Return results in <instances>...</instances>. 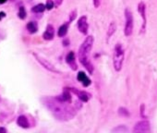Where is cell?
I'll use <instances>...</instances> for the list:
<instances>
[{"mask_svg":"<svg viewBox=\"0 0 157 133\" xmlns=\"http://www.w3.org/2000/svg\"><path fill=\"white\" fill-rule=\"evenodd\" d=\"M42 101L53 116L60 121L71 120L76 116V108L69 103L62 101L58 96L44 97Z\"/></svg>","mask_w":157,"mask_h":133,"instance_id":"6da1fadb","label":"cell"},{"mask_svg":"<svg viewBox=\"0 0 157 133\" xmlns=\"http://www.w3.org/2000/svg\"><path fill=\"white\" fill-rule=\"evenodd\" d=\"M93 45H94V37L88 36V37H86V39L81 45L80 49H78V59H80V62L85 66V69L91 74L94 71V66L89 60L88 55L91 52Z\"/></svg>","mask_w":157,"mask_h":133,"instance_id":"7a4b0ae2","label":"cell"},{"mask_svg":"<svg viewBox=\"0 0 157 133\" xmlns=\"http://www.w3.org/2000/svg\"><path fill=\"white\" fill-rule=\"evenodd\" d=\"M124 61V50L120 44H117L115 47L114 55H113V64L114 68L117 71H119L122 68Z\"/></svg>","mask_w":157,"mask_h":133,"instance_id":"3957f363","label":"cell"},{"mask_svg":"<svg viewBox=\"0 0 157 133\" xmlns=\"http://www.w3.org/2000/svg\"><path fill=\"white\" fill-rule=\"evenodd\" d=\"M125 16H126V25H125L124 33L126 36H130L133 32V16L131 11H129V10L128 9H126L125 10Z\"/></svg>","mask_w":157,"mask_h":133,"instance_id":"277c9868","label":"cell"},{"mask_svg":"<svg viewBox=\"0 0 157 133\" xmlns=\"http://www.w3.org/2000/svg\"><path fill=\"white\" fill-rule=\"evenodd\" d=\"M33 55H34V57L36 58V60L44 66V69H46L47 70H49V71H51V72H54V73H59V70L56 68V66H55L53 64H51L49 61H47L45 58L40 56L39 55H37V54H35V53H33Z\"/></svg>","mask_w":157,"mask_h":133,"instance_id":"5b68a950","label":"cell"},{"mask_svg":"<svg viewBox=\"0 0 157 133\" xmlns=\"http://www.w3.org/2000/svg\"><path fill=\"white\" fill-rule=\"evenodd\" d=\"M150 131H151V127L149 121L147 120H142L138 122L133 128V132L135 133H148Z\"/></svg>","mask_w":157,"mask_h":133,"instance_id":"8992f818","label":"cell"},{"mask_svg":"<svg viewBox=\"0 0 157 133\" xmlns=\"http://www.w3.org/2000/svg\"><path fill=\"white\" fill-rule=\"evenodd\" d=\"M78 28L80 30V32L83 34H87L88 32V28H89V25H88V22H87V17L86 16H82L80 18L78 21Z\"/></svg>","mask_w":157,"mask_h":133,"instance_id":"52a82bcc","label":"cell"},{"mask_svg":"<svg viewBox=\"0 0 157 133\" xmlns=\"http://www.w3.org/2000/svg\"><path fill=\"white\" fill-rule=\"evenodd\" d=\"M71 92H73L74 93H76L77 95H78V99H80L82 102H88L89 101V99L91 98V95H90V93H86V92H81V91H78V90H76V89H73V88H70L69 89Z\"/></svg>","mask_w":157,"mask_h":133,"instance_id":"ba28073f","label":"cell"},{"mask_svg":"<svg viewBox=\"0 0 157 133\" xmlns=\"http://www.w3.org/2000/svg\"><path fill=\"white\" fill-rule=\"evenodd\" d=\"M77 79H78V82L82 83V85H83L84 87H88V86L91 85V83H92L91 80L87 77V75H86L83 71H80V72L78 73Z\"/></svg>","mask_w":157,"mask_h":133,"instance_id":"9c48e42d","label":"cell"},{"mask_svg":"<svg viewBox=\"0 0 157 133\" xmlns=\"http://www.w3.org/2000/svg\"><path fill=\"white\" fill-rule=\"evenodd\" d=\"M54 35H55V30H54V27H53L51 24H48V25H47V27H46L45 32H44V34H43V37H44V40H48V41H50V40H53Z\"/></svg>","mask_w":157,"mask_h":133,"instance_id":"30bf717a","label":"cell"},{"mask_svg":"<svg viewBox=\"0 0 157 133\" xmlns=\"http://www.w3.org/2000/svg\"><path fill=\"white\" fill-rule=\"evenodd\" d=\"M66 61L67 63H68L70 66L72 70H77V65L75 63V54L71 51L69 52L67 55V57H66Z\"/></svg>","mask_w":157,"mask_h":133,"instance_id":"8fae6325","label":"cell"},{"mask_svg":"<svg viewBox=\"0 0 157 133\" xmlns=\"http://www.w3.org/2000/svg\"><path fill=\"white\" fill-rule=\"evenodd\" d=\"M17 124L23 128H28L30 127V123L28 118L25 116H20L17 119Z\"/></svg>","mask_w":157,"mask_h":133,"instance_id":"7c38bea8","label":"cell"},{"mask_svg":"<svg viewBox=\"0 0 157 133\" xmlns=\"http://www.w3.org/2000/svg\"><path fill=\"white\" fill-rule=\"evenodd\" d=\"M62 101L67 102V103H70L71 102V94H70V90L68 88H65L62 95L58 96Z\"/></svg>","mask_w":157,"mask_h":133,"instance_id":"4fadbf2b","label":"cell"},{"mask_svg":"<svg viewBox=\"0 0 157 133\" xmlns=\"http://www.w3.org/2000/svg\"><path fill=\"white\" fill-rule=\"evenodd\" d=\"M139 12L140 13L141 17H142V21H143V24H142V31H144V27L146 25V17H145V5L143 3H140L139 8H138Z\"/></svg>","mask_w":157,"mask_h":133,"instance_id":"5bb4252c","label":"cell"},{"mask_svg":"<svg viewBox=\"0 0 157 133\" xmlns=\"http://www.w3.org/2000/svg\"><path fill=\"white\" fill-rule=\"evenodd\" d=\"M67 30H68V23H65L63 25H61L58 29V32H57V35L59 37H64L66 36L67 32Z\"/></svg>","mask_w":157,"mask_h":133,"instance_id":"9a60e30c","label":"cell"},{"mask_svg":"<svg viewBox=\"0 0 157 133\" xmlns=\"http://www.w3.org/2000/svg\"><path fill=\"white\" fill-rule=\"evenodd\" d=\"M27 30L30 33H35L38 30V25L35 21H30L27 24Z\"/></svg>","mask_w":157,"mask_h":133,"instance_id":"2e32d148","label":"cell"},{"mask_svg":"<svg viewBox=\"0 0 157 133\" xmlns=\"http://www.w3.org/2000/svg\"><path fill=\"white\" fill-rule=\"evenodd\" d=\"M116 30H117V25H116V23H115L114 21H112V22L110 23L109 27H108V31H107V38L111 37V36L115 33Z\"/></svg>","mask_w":157,"mask_h":133,"instance_id":"e0dca14e","label":"cell"},{"mask_svg":"<svg viewBox=\"0 0 157 133\" xmlns=\"http://www.w3.org/2000/svg\"><path fill=\"white\" fill-rule=\"evenodd\" d=\"M34 13H42L45 10V6L44 4H38L34 6L32 10Z\"/></svg>","mask_w":157,"mask_h":133,"instance_id":"ac0fdd59","label":"cell"},{"mask_svg":"<svg viewBox=\"0 0 157 133\" xmlns=\"http://www.w3.org/2000/svg\"><path fill=\"white\" fill-rule=\"evenodd\" d=\"M18 16H19V18H20V19H21V20H25V19H26V17H27V13H26V10H25L24 7H20Z\"/></svg>","mask_w":157,"mask_h":133,"instance_id":"d6986e66","label":"cell"},{"mask_svg":"<svg viewBox=\"0 0 157 133\" xmlns=\"http://www.w3.org/2000/svg\"><path fill=\"white\" fill-rule=\"evenodd\" d=\"M112 131L113 132H120V133H124V132H128V129L123 125H121V126H118V127H115L114 129H112Z\"/></svg>","mask_w":157,"mask_h":133,"instance_id":"ffe728a7","label":"cell"},{"mask_svg":"<svg viewBox=\"0 0 157 133\" xmlns=\"http://www.w3.org/2000/svg\"><path fill=\"white\" fill-rule=\"evenodd\" d=\"M55 7V2H54V0H47L46 1V5H45V9L50 10H52L53 8Z\"/></svg>","mask_w":157,"mask_h":133,"instance_id":"44dd1931","label":"cell"},{"mask_svg":"<svg viewBox=\"0 0 157 133\" xmlns=\"http://www.w3.org/2000/svg\"><path fill=\"white\" fill-rule=\"evenodd\" d=\"M119 114L120 115H123V116H128V110L127 109H125V108H119Z\"/></svg>","mask_w":157,"mask_h":133,"instance_id":"7402d4cb","label":"cell"},{"mask_svg":"<svg viewBox=\"0 0 157 133\" xmlns=\"http://www.w3.org/2000/svg\"><path fill=\"white\" fill-rule=\"evenodd\" d=\"M94 1V8H99L100 5H101V0H93Z\"/></svg>","mask_w":157,"mask_h":133,"instance_id":"603a6c76","label":"cell"},{"mask_svg":"<svg viewBox=\"0 0 157 133\" xmlns=\"http://www.w3.org/2000/svg\"><path fill=\"white\" fill-rule=\"evenodd\" d=\"M76 18V10H74V11H72V13L70 14V19H69V21H74V19Z\"/></svg>","mask_w":157,"mask_h":133,"instance_id":"cb8c5ba5","label":"cell"},{"mask_svg":"<svg viewBox=\"0 0 157 133\" xmlns=\"http://www.w3.org/2000/svg\"><path fill=\"white\" fill-rule=\"evenodd\" d=\"M63 0H55V2H56V7H58L59 5H61Z\"/></svg>","mask_w":157,"mask_h":133,"instance_id":"d4e9b609","label":"cell"},{"mask_svg":"<svg viewBox=\"0 0 157 133\" xmlns=\"http://www.w3.org/2000/svg\"><path fill=\"white\" fill-rule=\"evenodd\" d=\"M5 17H6V13L5 12H0V20H2Z\"/></svg>","mask_w":157,"mask_h":133,"instance_id":"484cf974","label":"cell"},{"mask_svg":"<svg viewBox=\"0 0 157 133\" xmlns=\"http://www.w3.org/2000/svg\"><path fill=\"white\" fill-rule=\"evenodd\" d=\"M0 132H2V133H6L7 132V129L5 127H0Z\"/></svg>","mask_w":157,"mask_h":133,"instance_id":"4316f807","label":"cell"},{"mask_svg":"<svg viewBox=\"0 0 157 133\" xmlns=\"http://www.w3.org/2000/svg\"><path fill=\"white\" fill-rule=\"evenodd\" d=\"M68 43H69V42H68V40H67V41L66 40V41H64V42H63V44H64V45H65V46L68 45Z\"/></svg>","mask_w":157,"mask_h":133,"instance_id":"83f0119b","label":"cell"},{"mask_svg":"<svg viewBox=\"0 0 157 133\" xmlns=\"http://www.w3.org/2000/svg\"><path fill=\"white\" fill-rule=\"evenodd\" d=\"M8 1V0H0V4H4Z\"/></svg>","mask_w":157,"mask_h":133,"instance_id":"f1b7e54d","label":"cell"}]
</instances>
